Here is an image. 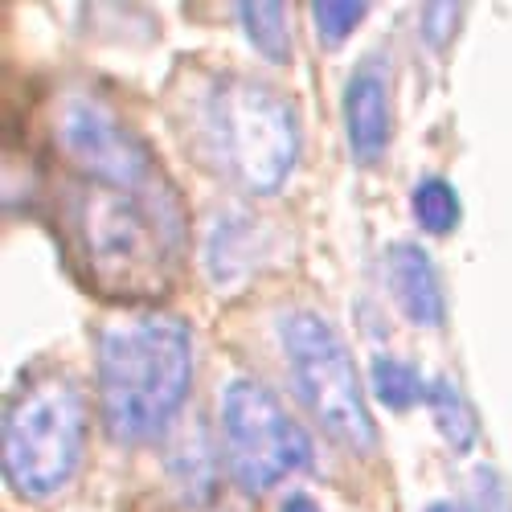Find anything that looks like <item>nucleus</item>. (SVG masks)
<instances>
[{
    "instance_id": "1",
    "label": "nucleus",
    "mask_w": 512,
    "mask_h": 512,
    "mask_svg": "<svg viewBox=\"0 0 512 512\" xmlns=\"http://www.w3.org/2000/svg\"><path fill=\"white\" fill-rule=\"evenodd\" d=\"M99 414L123 447L148 443L173 426L193 381L189 324L160 308L111 316L99 332Z\"/></svg>"
},
{
    "instance_id": "2",
    "label": "nucleus",
    "mask_w": 512,
    "mask_h": 512,
    "mask_svg": "<svg viewBox=\"0 0 512 512\" xmlns=\"http://www.w3.org/2000/svg\"><path fill=\"white\" fill-rule=\"evenodd\" d=\"M74 238L95 287L107 295H156L177 250V213L164 193L91 185L74 201Z\"/></svg>"
},
{
    "instance_id": "3",
    "label": "nucleus",
    "mask_w": 512,
    "mask_h": 512,
    "mask_svg": "<svg viewBox=\"0 0 512 512\" xmlns=\"http://www.w3.org/2000/svg\"><path fill=\"white\" fill-rule=\"evenodd\" d=\"M87 451V398L66 373H41L5 410V476L25 500L58 496Z\"/></svg>"
},
{
    "instance_id": "4",
    "label": "nucleus",
    "mask_w": 512,
    "mask_h": 512,
    "mask_svg": "<svg viewBox=\"0 0 512 512\" xmlns=\"http://www.w3.org/2000/svg\"><path fill=\"white\" fill-rule=\"evenodd\" d=\"M205 132L230 177L250 193H275L300 156L295 107L254 78H222L205 107Z\"/></svg>"
},
{
    "instance_id": "5",
    "label": "nucleus",
    "mask_w": 512,
    "mask_h": 512,
    "mask_svg": "<svg viewBox=\"0 0 512 512\" xmlns=\"http://www.w3.org/2000/svg\"><path fill=\"white\" fill-rule=\"evenodd\" d=\"M279 345L295 398L320 422V431L365 455L377 447V426L365 406V386L349 345L320 312H287L279 324Z\"/></svg>"
},
{
    "instance_id": "6",
    "label": "nucleus",
    "mask_w": 512,
    "mask_h": 512,
    "mask_svg": "<svg viewBox=\"0 0 512 512\" xmlns=\"http://www.w3.org/2000/svg\"><path fill=\"white\" fill-rule=\"evenodd\" d=\"M222 455L234 484L259 496L312 463V439L263 381L234 377L222 390Z\"/></svg>"
},
{
    "instance_id": "7",
    "label": "nucleus",
    "mask_w": 512,
    "mask_h": 512,
    "mask_svg": "<svg viewBox=\"0 0 512 512\" xmlns=\"http://www.w3.org/2000/svg\"><path fill=\"white\" fill-rule=\"evenodd\" d=\"M58 144L91 185L148 193L156 185L144 140L99 95H70L58 111Z\"/></svg>"
},
{
    "instance_id": "8",
    "label": "nucleus",
    "mask_w": 512,
    "mask_h": 512,
    "mask_svg": "<svg viewBox=\"0 0 512 512\" xmlns=\"http://www.w3.org/2000/svg\"><path fill=\"white\" fill-rule=\"evenodd\" d=\"M345 136L357 164L381 160L394 132V107H390V66L386 58H365L345 82Z\"/></svg>"
},
{
    "instance_id": "9",
    "label": "nucleus",
    "mask_w": 512,
    "mask_h": 512,
    "mask_svg": "<svg viewBox=\"0 0 512 512\" xmlns=\"http://www.w3.org/2000/svg\"><path fill=\"white\" fill-rule=\"evenodd\" d=\"M386 283L398 312L418 324V328H439L447 320V300H443V283L418 242H394L386 250Z\"/></svg>"
},
{
    "instance_id": "10",
    "label": "nucleus",
    "mask_w": 512,
    "mask_h": 512,
    "mask_svg": "<svg viewBox=\"0 0 512 512\" xmlns=\"http://www.w3.org/2000/svg\"><path fill=\"white\" fill-rule=\"evenodd\" d=\"M168 472H173V480H177V488L189 504H209L213 496H218V455H213L201 426H193V431H185L173 443Z\"/></svg>"
},
{
    "instance_id": "11",
    "label": "nucleus",
    "mask_w": 512,
    "mask_h": 512,
    "mask_svg": "<svg viewBox=\"0 0 512 512\" xmlns=\"http://www.w3.org/2000/svg\"><path fill=\"white\" fill-rule=\"evenodd\" d=\"M426 410H431L435 426H439V435L455 447V451H467L476 443L480 435V426H476V410L472 402L463 398V390L455 386L451 377H439V381H426Z\"/></svg>"
},
{
    "instance_id": "12",
    "label": "nucleus",
    "mask_w": 512,
    "mask_h": 512,
    "mask_svg": "<svg viewBox=\"0 0 512 512\" xmlns=\"http://www.w3.org/2000/svg\"><path fill=\"white\" fill-rule=\"evenodd\" d=\"M369 390L377 394L381 406L410 410L414 402L426 398V381L418 377L414 365H406V361H398V357H390V353H381V357H373V365H369Z\"/></svg>"
},
{
    "instance_id": "13",
    "label": "nucleus",
    "mask_w": 512,
    "mask_h": 512,
    "mask_svg": "<svg viewBox=\"0 0 512 512\" xmlns=\"http://www.w3.org/2000/svg\"><path fill=\"white\" fill-rule=\"evenodd\" d=\"M242 29L250 46L259 50L267 62L283 66L291 58V29H287V5H242L238 9Z\"/></svg>"
},
{
    "instance_id": "14",
    "label": "nucleus",
    "mask_w": 512,
    "mask_h": 512,
    "mask_svg": "<svg viewBox=\"0 0 512 512\" xmlns=\"http://www.w3.org/2000/svg\"><path fill=\"white\" fill-rule=\"evenodd\" d=\"M410 213L426 234H451L459 226V193L443 177H426L410 193Z\"/></svg>"
},
{
    "instance_id": "15",
    "label": "nucleus",
    "mask_w": 512,
    "mask_h": 512,
    "mask_svg": "<svg viewBox=\"0 0 512 512\" xmlns=\"http://www.w3.org/2000/svg\"><path fill=\"white\" fill-rule=\"evenodd\" d=\"M312 25H316V37L320 46H340L361 21H365V5H336V0H324V5H312Z\"/></svg>"
},
{
    "instance_id": "16",
    "label": "nucleus",
    "mask_w": 512,
    "mask_h": 512,
    "mask_svg": "<svg viewBox=\"0 0 512 512\" xmlns=\"http://www.w3.org/2000/svg\"><path fill=\"white\" fill-rule=\"evenodd\" d=\"M472 512H512V496L500 484L496 472H480L476 476V508Z\"/></svg>"
},
{
    "instance_id": "17",
    "label": "nucleus",
    "mask_w": 512,
    "mask_h": 512,
    "mask_svg": "<svg viewBox=\"0 0 512 512\" xmlns=\"http://www.w3.org/2000/svg\"><path fill=\"white\" fill-rule=\"evenodd\" d=\"M279 512H320V508H316V500H312L308 492H291Z\"/></svg>"
},
{
    "instance_id": "18",
    "label": "nucleus",
    "mask_w": 512,
    "mask_h": 512,
    "mask_svg": "<svg viewBox=\"0 0 512 512\" xmlns=\"http://www.w3.org/2000/svg\"><path fill=\"white\" fill-rule=\"evenodd\" d=\"M426 512H467V508H459V504H447V500H439V504H431Z\"/></svg>"
}]
</instances>
